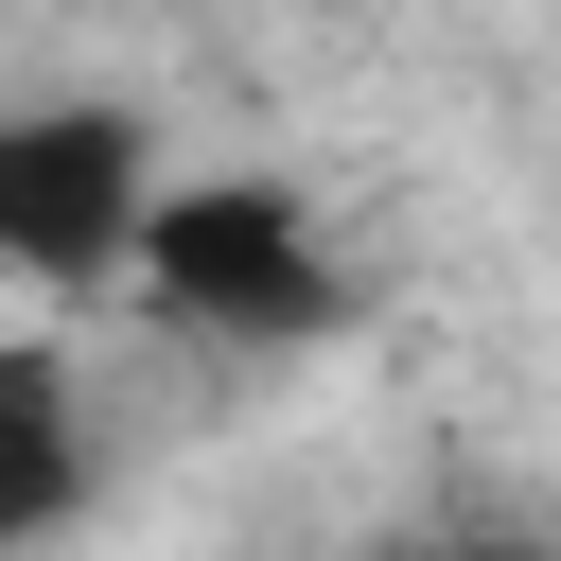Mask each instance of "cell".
Returning <instances> with one entry per match:
<instances>
[{
    "mask_svg": "<svg viewBox=\"0 0 561 561\" xmlns=\"http://www.w3.org/2000/svg\"><path fill=\"white\" fill-rule=\"evenodd\" d=\"M123 298L175 333V351H228V368H298L333 333H368V263L333 245V210L263 158H158L140 193V245H123Z\"/></svg>",
    "mask_w": 561,
    "mask_h": 561,
    "instance_id": "6da1fadb",
    "label": "cell"
},
{
    "mask_svg": "<svg viewBox=\"0 0 561 561\" xmlns=\"http://www.w3.org/2000/svg\"><path fill=\"white\" fill-rule=\"evenodd\" d=\"M158 193V123L123 88H0V280L18 298H123Z\"/></svg>",
    "mask_w": 561,
    "mask_h": 561,
    "instance_id": "7a4b0ae2",
    "label": "cell"
},
{
    "mask_svg": "<svg viewBox=\"0 0 561 561\" xmlns=\"http://www.w3.org/2000/svg\"><path fill=\"white\" fill-rule=\"evenodd\" d=\"M105 491V421H88V368L53 333H0V561L70 543Z\"/></svg>",
    "mask_w": 561,
    "mask_h": 561,
    "instance_id": "3957f363",
    "label": "cell"
},
{
    "mask_svg": "<svg viewBox=\"0 0 561 561\" xmlns=\"http://www.w3.org/2000/svg\"><path fill=\"white\" fill-rule=\"evenodd\" d=\"M403 561H561L543 526H438V543H403Z\"/></svg>",
    "mask_w": 561,
    "mask_h": 561,
    "instance_id": "277c9868",
    "label": "cell"
}]
</instances>
